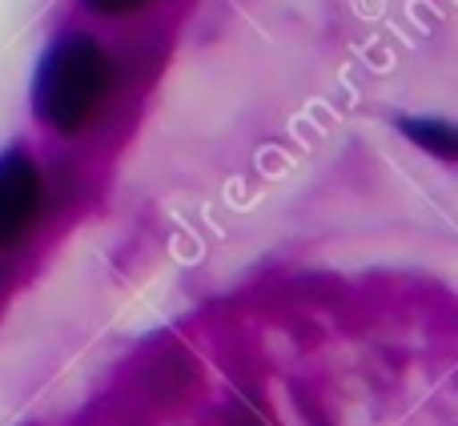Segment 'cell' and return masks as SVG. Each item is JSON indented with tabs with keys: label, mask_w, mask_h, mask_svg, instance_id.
I'll return each mask as SVG.
<instances>
[{
	"label": "cell",
	"mask_w": 458,
	"mask_h": 426,
	"mask_svg": "<svg viewBox=\"0 0 458 426\" xmlns=\"http://www.w3.org/2000/svg\"><path fill=\"white\" fill-rule=\"evenodd\" d=\"M37 174L24 158L0 161V242H13L37 213Z\"/></svg>",
	"instance_id": "obj_2"
},
{
	"label": "cell",
	"mask_w": 458,
	"mask_h": 426,
	"mask_svg": "<svg viewBox=\"0 0 458 426\" xmlns=\"http://www.w3.org/2000/svg\"><path fill=\"white\" fill-rule=\"evenodd\" d=\"M97 8H129V4H137V0H93Z\"/></svg>",
	"instance_id": "obj_3"
},
{
	"label": "cell",
	"mask_w": 458,
	"mask_h": 426,
	"mask_svg": "<svg viewBox=\"0 0 458 426\" xmlns=\"http://www.w3.org/2000/svg\"><path fill=\"white\" fill-rule=\"evenodd\" d=\"M105 64L109 61L89 40L56 45L37 72V113L45 121H53L56 129H77L97 109L105 85H109Z\"/></svg>",
	"instance_id": "obj_1"
}]
</instances>
